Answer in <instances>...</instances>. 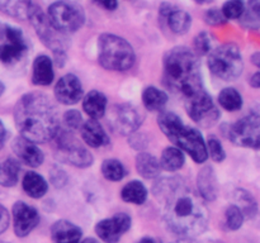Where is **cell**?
Returning a JSON list of instances; mask_svg holds the SVG:
<instances>
[{
  "mask_svg": "<svg viewBox=\"0 0 260 243\" xmlns=\"http://www.w3.org/2000/svg\"><path fill=\"white\" fill-rule=\"evenodd\" d=\"M162 204L168 229L180 238H196L206 232L210 213L200 195L193 192L180 177H162L152 187Z\"/></svg>",
  "mask_w": 260,
  "mask_h": 243,
  "instance_id": "1",
  "label": "cell"
},
{
  "mask_svg": "<svg viewBox=\"0 0 260 243\" xmlns=\"http://www.w3.org/2000/svg\"><path fill=\"white\" fill-rule=\"evenodd\" d=\"M14 122L20 136L35 143L51 141L60 129L55 105L48 96L38 91L25 94L18 100Z\"/></svg>",
  "mask_w": 260,
  "mask_h": 243,
  "instance_id": "2",
  "label": "cell"
},
{
  "mask_svg": "<svg viewBox=\"0 0 260 243\" xmlns=\"http://www.w3.org/2000/svg\"><path fill=\"white\" fill-rule=\"evenodd\" d=\"M164 83L184 100L205 89L200 61L193 51L183 46L168 51L164 58Z\"/></svg>",
  "mask_w": 260,
  "mask_h": 243,
  "instance_id": "3",
  "label": "cell"
},
{
  "mask_svg": "<svg viewBox=\"0 0 260 243\" xmlns=\"http://www.w3.org/2000/svg\"><path fill=\"white\" fill-rule=\"evenodd\" d=\"M157 126L179 149L190 154L197 164L207 161L208 154L206 142L197 129L185 126L182 119L173 111H161L157 118Z\"/></svg>",
  "mask_w": 260,
  "mask_h": 243,
  "instance_id": "4",
  "label": "cell"
},
{
  "mask_svg": "<svg viewBox=\"0 0 260 243\" xmlns=\"http://www.w3.org/2000/svg\"><path fill=\"white\" fill-rule=\"evenodd\" d=\"M98 61L101 66L109 71L129 70L134 66L136 56L132 46L119 35L104 33L98 39Z\"/></svg>",
  "mask_w": 260,
  "mask_h": 243,
  "instance_id": "5",
  "label": "cell"
},
{
  "mask_svg": "<svg viewBox=\"0 0 260 243\" xmlns=\"http://www.w3.org/2000/svg\"><path fill=\"white\" fill-rule=\"evenodd\" d=\"M207 65L211 72L223 81L236 80L244 70L243 56L234 43H225L211 51Z\"/></svg>",
  "mask_w": 260,
  "mask_h": 243,
  "instance_id": "6",
  "label": "cell"
},
{
  "mask_svg": "<svg viewBox=\"0 0 260 243\" xmlns=\"http://www.w3.org/2000/svg\"><path fill=\"white\" fill-rule=\"evenodd\" d=\"M47 18L52 27L60 33H74L85 22L84 9L71 0H58L50 5Z\"/></svg>",
  "mask_w": 260,
  "mask_h": 243,
  "instance_id": "7",
  "label": "cell"
},
{
  "mask_svg": "<svg viewBox=\"0 0 260 243\" xmlns=\"http://www.w3.org/2000/svg\"><path fill=\"white\" fill-rule=\"evenodd\" d=\"M28 19H29L30 24L36 29V33L41 38L43 45L52 51L53 56H55L56 65L62 67L66 61V52L62 40L60 38V32H57L52 27V24L48 20L47 15L43 13V10L35 4L30 8Z\"/></svg>",
  "mask_w": 260,
  "mask_h": 243,
  "instance_id": "8",
  "label": "cell"
},
{
  "mask_svg": "<svg viewBox=\"0 0 260 243\" xmlns=\"http://www.w3.org/2000/svg\"><path fill=\"white\" fill-rule=\"evenodd\" d=\"M184 101L185 110L189 118L201 127H212L220 119V110L205 89L189 96Z\"/></svg>",
  "mask_w": 260,
  "mask_h": 243,
  "instance_id": "9",
  "label": "cell"
},
{
  "mask_svg": "<svg viewBox=\"0 0 260 243\" xmlns=\"http://www.w3.org/2000/svg\"><path fill=\"white\" fill-rule=\"evenodd\" d=\"M229 138L240 147L258 149L260 144V116L256 111L239 119L229 128Z\"/></svg>",
  "mask_w": 260,
  "mask_h": 243,
  "instance_id": "10",
  "label": "cell"
},
{
  "mask_svg": "<svg viewBox=\"0 0 260 243\" xmlns=\"http://www.w3.org/2000/svg\"><path fill=\"white\" fill-rule=\"evenodd\" d=\"M55 138L57 141L56 143H57L58 153L63 161L80 169H85L93 165L94 158L90 152L85 147L80 146L70 133L58 129Z\"/></svg>",
  "mask_w": 260,
  "mask_h": 243,
  "instance_id": "11",
  "label": "cell"
},
{
  "mask_svg": "<svg viewBox=\"0 0 260 243\" xmlns=\"http://www.w3.org/2000/svg\"><path fill=\"white\" fill-rule=\"evenodd\" d=\"M28 51L23 32L12 25L3 27V42H0V61L13 65L22 60Z\"/></svg>",
  "mask_w": 260,
  "mask_h": 243,
  "instance_id": "12",
  "label": "cell"
},
{
  "mask_svg": "<svg viewBox=\"0 0 260 243\" xmlns=\"http://www.w3.org/2000/svg\"><path fill=\"white\" fill-rule=\"evenodd\" d=\"M142 114L131 104H119L112 109L111 127L116 133L129 136L140 128L142 123Z\"/></svg>",
  "mask_w": 260,
  "mask_h": 243,
  "instance_id": "13",
  "label": "cell"
},
{
  "mask_svg": "<svg viewBox=\"0 0 260 243\" xmlns=\"http://www.w3.org/2000/svg\"><path fill=\"white\" fill-rule=\"evenodd\" d=\"M131 217L127 213H116L113 217L102 219L96 223L95 233L103 242L117 243L122 235L131 228Z\"/></svg>",
  "mask_w": 260,
  "mask_h": 243,
  "instance_id": "14",
  "label": "cell"
},
{
  "mask_svg": "<svg viewBox=\"0 0 260 243\" xmlns=\"http://www.w3.org/2000/svg\"><path fill=\"white\" fill-rule=\"evenodd\" d=\"M40 222L37 209L27 202L17 201L13 205V227L18 237H27Z\"/></svg>",
  "mask_w": 260,
  "mask_h": 243,
  "instance_id": "15",
  "label": "cell"
},
{
  "mask_svg": "<svg viewBox=\"0 0 260 243\" xmlns=\"http://www.w3.org/2000/svg\"><path fill=\"white\" fill-rule=\"evenodd\" d=\"M55 98L58 103L65 105H74L83 98V85L78 76L66 73L58 78L55 85Z\"/></svg>",
  "mask_w": 260,
  "mask_h": 243,
  "instance_id": "16",
  "label": "cell"
},
{
  "mask_svg": "<svg viewBox=\"0 0 260 243\" xmlns=\"http://www.w3.org/2000/svg\"><path fill=\"white\" fill-rule=\"evenodd\" d=\"M12 147L18 158L30 167L41 166L43 159H45L43 152L41 151L37 143H35V142L29 141V139L24 138L22 136L14 139Z\"/></svg>",
  "mask_w": 260,
  "mask_h": 243,
  "instance_id": "17",
  "label": "cell"
},
{
  "mask_svg": "<svg viewBox=\"0 0 260 243\" xmlns=\"http://www.w3.org/2000/svg\"><path fill=\"white\" fill-rule=\"evenodd\" d=\"M160 14L167 18L170 30L175 34H185L192 25V18L185 10L177 9L167 3L160 7Z\"/></svg>",
  "mask_w": 260,
  "mask_h": 243,
  "instance_id": "18",
  "label": "cell"
},
{
  "mask_svg": "<svg viewBox=\"0 0 260 243\" xmlns=\"http://www.w3.org/2000/svg\"><path fill=\"white\" fill-rule=\"evenodd\" d=\"M83 230L69 220H57L51 227V238L53 243H79Z\"/></svg>",
  "mask_w": 260,
  "mask_h": 243,
  "instance_id": "19",
  "label": "cell"
},
{
  "mask_svg": "<svg viewBox=\"0 0 260 243\" xmlns=\"http://www.w3.org/2000/svg\"><path fill=\"white\" fill-rule=\"evenodd\" d=\"M198 191L203 201H213L218 195V182L215 170L211 166H205L197 176Z\"/></svg>",
  "mask_w": 260,
  "mask_h": 243,
  "instance_id": "20",
  "label": "cell"
},
{
  "mask_svg": "<svg viewBox=\"0 0 260 243\" xmlns=\"http://www.w3.org/2000/svg\"><path fill=\"white\" fill-rule=\"evenodd\" d=\"M81 137L88 146L93 148H101L109 143V137L106 129L95 119H89L81 126Z\"/></svg>",
  "mask_w": 260,
  "mask_h": 243,
  "instance_id": "21",
  "label": "cell"
},
{
  "mask_svg": "<svg viewBox=\"0 0 260 243\" xmlns=\"http://www.w3.org/2000/svg\"><path fill=\"white\" fill-rule=\"evenodd\" d=\"M55 78L53 63L48 56L40 55L35 58L32 66V81L35 85L47 86Z\"/></svg>",
  "mask_w": 260,
  "mask_h": 243,
  "instance_id": "22",
  "label": "cell"
},
{
  "mask_svg": "<svg viewBox=\"0 0 260 243\" xmlns=\"http://www.w3.org/2000/svg\"><path fill=\"white\" fill-rule=\"evenodd\" d=\"M83 109L90 119H101L107 111V96L102 91L91 90L84 96Z\"/></svg>",
  "mask_w": 260,
  "mask_h": 243,
  "instance_id": "23",
  "label": "cell"
},
{
  "mask_svg": "<svg viewBox=\"0 0 260 243\" xmlns=\"http://www.w3.org/2000/svg\"><path fill=\"white\" fill-rule=\"evenodd\" d=\"M23 190L28 196L33 197V199H40V197L45 196L47 192L48 185L45 177L41 176L37 172L29 171L24 175L22 182Z\"/></svg>",
  "mask_w": 260,
  "mask_h": 243,
  "instance_id": "24",
  "label": "cell"
},
{
  "mask_svg": "<svg viewBox=\"0 0 260 243\" xmlns=\"http://www.w3.org/2000/svg\"><path fill=\"white\" fill-rule=\"evenodd\" d=\"M136 170L144 179L150 180L159 176L161 167L156 157L147 152H141L136 157Z\"/></svg>",
  "mask_w": 260,
  "mask_h": 243,
  "instance_id": "25",
  "label": "cell"
},
{
  "mask_svg": "<svg viewBox=\"0 0 260 243\" xmlns=\"http://www.w3.org/2000/svg\"><path fill=\"white\" fill-rule=\"evenodd\" d=\"M32 0H0V10L17 19H27L32 8Z\"/></svg>",
  "mask_w": 260,
  "mask_h": 243,
  "instance_id": "26",
  "label": "cell"
},
{
  "mask_svg": "<svg viewBox=\"0 0 260 243\" xmlns=\"http://www.w3.org/2000/svg\"><path fill=\"white\" fill-rule=\"evenodd\" d=\"M185 162V157L183 154L182 149H179L178 147H167V148L162 151L161 157L159 159V164L161 169H164L165 171L174 172L178 171L183 167Z\"/></svg>",
  "mask_w": 260,
  "mask_h": 243,
  "instance_id": "27",
  "label": "cell"
},
{
  "mask_svg": "<svg viewBox=\"0 0 260 243\" xmlns=\"http://www.w3.org/2000/svg\"><path fill=\"white\" fill-rule=\"evenodd\" d=\"M121 197L123 201L135 205H141L147 199V189L141 181H129L121 190Z\"/></svg>",
  "mask_w": 260,
  "mask_h": 243,
  "instance_id": "28",
  "label": "cell"
},
{
  "mask_svg": "<svg viewBox=\"0 0 260 243\" xmlns=\"http://www.w3.org/2000/svg\"><path fill=\"white\" fill-rule=\"evenodd\" d=\"M142 103L147 110L160 111L167 105L168 95L165 91L160 90L155 86H149L142 93Z\"/></svg>",
  "mask_w": 260,
  "mask_h": 243,
  "instance_id": "29",
  "label": "cell"
},
{
  "mask_svg": "<svg viewBox=\"0 0 260 243\" xmlns=\"http://www.w3.org/2000/svg\"><path fill=\"white\" fill-rule=\"evenodd\" d=\"M244 5L243 15L240 17L241 24L251 30L259 29L260 0H241Z\"/></svg>",
  "mask_w": 260,
  "mask_h": 243,
  "instance_id": "30",
  "label": "cell"
},
{
  "mask_svg": "<svg viewBox=\"0 0 260 243\" xmlns=\"http://www.w3.org/2000/svg\"><path fill=\"white\" fill-rule=\"evenodd\" d=\"M20 166L15 159L8 158L0 162V186L12 187L19 179Z\"/></svg>",
  "mask_w": 260,
  "mask_h": 243,
  "instance_id": "31",
  "label": "cell"
},
{
  "mask_svg": "<svg viewBox=\"0 0 260 243\" xmlns=\"http://www.w3.org/2000/svg\"><path fill=\"white\" fill-rule=\"evenodd\" d=\"M235 200L239 202L236 207L243 212L244 217L254 218L258 213V204L256 200L248 190L239 189L235 191Z\"/></svg>",
  "mask_w": 260,
  "mask_h": 243,
  "instance_id": "32",
  "label": "cell"
},
{
  "mask_svg": "<svg viewBox=\"0 0 260 243\" xmlns=\"http://www.w3.org/2000/svg\"><path fill=\"white\" fill-rule=\"evenodd\" d=\"M218 103L228 111L240 110L243 108V96L236 89L225 88L218 94Z\"/></svg>",
  "mask_w": 260,
  "mask_h": 243,
  "instance_id": "33",
  "label": "cell"
},
{
  "mask_svg": "<svg viewBox=\"0 0 260 243\" xmlns=\"http://www.w3.org/2000/svg\"><path fill=\"white\" fill-rule=\"evenodd\" d=\"M102 174L109 181H121L127 175V170L119 159L108 158L102 164Z\"/></svg>",
  "mask_w": 260,
  "mask_h": 243,
  "instance_id": "34",
  "label": "cell"
},
{
  "mask_svg": "<svg viewBox=\"0 0 260 243\" xmlns=\"http://www.w3.org/2000/svg\"><path fill=\"white\" fill-rule=\"evenodd\" d=\"M244 218L245 217H244L243 212L236 207V204L230 205V207H228V209H226L225 220L229 229L231 230L240 229L241 225H243L244 223Z\"/></svg>",
  "mask_w": 260,
  "mask_h": 243,
  "instance_id": "35",
  "label": "cell"
},
{
  "mask_svg": "<svg viewBox=\"0 0 260 243\" xmlns=\"http://www.w3.org/2000/svg\"><path fill=\"white\" fill-rule=\"evenodd\" d=\"M206 148H207V154L215 162H222L226 158V152L222 143L215 137H211L208 139L206 143Z\"/></svg>",
  "mask_w": 260,
  "mask_h": 243,
  "instance_id": "36",
  "label": "cell"
},
{
  "mask_svg": "<svg viewBox=\"0 0 260 243\" xmlns=\"http://www.w3.org/2000/svg\"><path fill=\"white\" fill-rule=\"evenodd\" d=\"M221 12L226 19H240L244 12L243 2L241 0H228L223 4Z\"/></svg>",
  "mask_w": 260,
  "mask_h": 243,
  "instance_id": "37",
  "label": "cell"
},
{
  "mask_svg": "<svg viewBox=\"0 0 260 243\" xmlns=\"http://www.w3.org/2000/svg\"><path fill=\"white\" fill-rule=\"evenodd\" d=\"M194 55L197 56H205L210 53L211 51V37L208 33L201 32L196 35L194 38Z\"/></svg>",
  "mask_w": 260,
  "mask_h": 243,
  "instance_id": "38",
  "label": "cell"
},
{
  "mask_svg": "<svg viewBox=\"0 0 260 243\" xmlns=\"http://www.w3.org/2000/svg\"><path fill=\"white\" fill-rule=\"evenodd\" d=\"M63 122H65L66 127L73 129V131L81 128V126H83L84 123L81 114L79 113L78 110H75V109L68 110L65 114H63Z\"/></svg>",
  "mask_w": 260,
  "mask_h": 243,
  "instance_id": "39",
  "label": "cell"
},
{
  "mask_svg": "<svg viewBox=\"0 0 260 243\" xmlns=\"http://www.w3.org/2000/svg\"><path fill=\"white\" fill-rule=\"evenodd\" d=\"M68 180H69V177H68V175H66L65 170H62L61 167H58V166H53L52 169H51L50 181L52 182L53 186L61 189V187H63L66 184H68Z\"/></svg>",
  "mask_w": 260,
  "mask_h": 243,
  "instance_id": "40",
  "label": "cell"
},
{
  "mask_svg": "<svg viewBox=\"0 0 260 243\" xmlns=\"http://www.w3.org/2000/svg\"><path fill=\"white\" fill-rule=\"evenodd\" d=\"M205 20L207 24L210 25H222L228 22L225 17H223L222 12L217 8H212V9H208L205 13Z\"/></svg>",
  "mask_w": 260,
  "mask_h": 243,
  "instance_id": "41",
  "label": "cell"
},
{
  "mask_svg": "<svg viewBox=\"0 0 260 243\" xmlns=\"http://www.w3.org/2000/svg\"><path fill=\"white\" fill-rule=\"evenodd\" d=\"M9 213H8V210L0 204V234L8 229V227H9Z\"/></svg>",
  "mask_w": 260,
  "mask_h": 243,
  "instance_id": "42",
  "label": "cell"
},
{
  "mask_svg": "<svg viewBox=\"0 0 260 243\" xmlns=\"http://www.w3.org/2000/svg\"><path fill=\"white\" fill-rule=\"evenodd\" d=\"M95 2L107 10H116L117 7H118L117 0H95Z\"/></svg>",
  "mask_w": 260,
  "mask_h": 243,
  "instance_id": "43",
  "label": "cell"
},
{
  "mask_svg": "<svg viewBox=\"0 0 260 243\" xmlns=\"http://www.w3.org/2000/svg\"><path fill=\"white\" fill-rule=\"evenodd\" d=\"M249 84H250L251 88L254 89H259L260 88V72L254 73L253 76L250 77V80H249Z\"/></svg>",
  "mask_w": 260,
  "mask_h": 243,
  "instance_id": "44",
  "label": "cell"
},
{
  "mask_svg": "<svg viewBox=\"0 0 260 243\" xmlns=\"http://www.w3.org/2000/svg\"><path fill=\"white\" fill-rule=\"evenodd\" d=\"M5 141H7V129H5L3 122L0 120V149H2L3 146H4Z\"/></svg>",
  "mask_w": 260,
  "mask_h": 243,
  "instance_id": "45",
  "label": "cell"
},
{
  "mask_svg": "<svg viewBox=\"0 0 260 243\" xmlns=\"http://www.w3.org/2000/svg\"><path fill=\"white\" fill-rule=\"evenodd\" d=\"M175 243H212V242H206V240H196L194 238H182L180 240Z\"/></svg>",
  "mask_w": 260,
  "mask_h": 243,
  "instance_id": "46",
  "label": "cell"
},
{
  "mask_svg": "<svg viewBox=\"0 0 260 243\" xmlns=\"http://www.w3.org/2000/svg\"><path fill=\"white\" fill-rule=\"evenodd\" d=\"M251 61H253V63L256 66V67L260 66V53L259 52L254 53V55L251 56Z\"/></svg>",
  "mask_w": 260,
  "mask_h": 243,
  "instance_id": "47",
  "label": "cell"
},
{
  "mask_svg": "<svg viewBox=\"0 0 260 243\" xmlns=\"http://www.w3.org/2000/svg\"><path fill=\"white\" fill-rule=\"evenodd\" d=\"M137 243H156V242H155V239H152L151 237H144L141 238Z\"/></svg>",
  "mask_w": 260,
  "mask_h": 243,
  "instance_id": "48",
  "label": "cell"
},
{
  "mask_svg": "<svg viewBox=\"0 0 260 243\" xmlns=\"http://www.w3.org/2000/svg\"><path fill=\"white\" fill-rule=\"evenodd\" d=\"M79 243H99L98 240L94 239V238H85V239H80Z\"/></svg>",
  "mask_w": 260,
  "mask_h": 243,
  "instance_id": "49",
  "label": "cell"
},
{
  "mask_svg": "<svg viewBox=\"0 0 260 243\" xmlns=\"http://www.w3.org/2000/svg\"><path fill=\"white\" fill-rule=\"evenodd\" d=\"M194 3H197V4H210V3L215 2V0H193Z\"/></svg>",
  "mask_w": 260,
  "mask_h": 243,
  "instance_id": "50",
  "label": "cell"
},
{
  "mask_svg": "<svg viewBox=\"0 0 260 243\" xmlns=\"http://www.w3.org/2000/svg\"><path fill=\"white\" fill-rule=\"evenodd\" d=\"M3 93H4V84H3L2 81H0V96L3 95Z\"/></svg>",
  "mask_w": 260,
  "mask_h": 243,
  "instance_id": "51",
  "label": "cell"
},
{
  "mask_svg": "<svg viewBox=\"0 0 260 243\" xmlns=\"http://www.w3.org/2000/svg\"><path fill=\"white\" fill-rule=\"evenodd\" d=\"M0 243H4V242H0Z\"/></svg>",
  "mask_w": 260,
  "mask_h": 243,
  "instance_id": "52",
  "label": "cell"
}]
</instances>
